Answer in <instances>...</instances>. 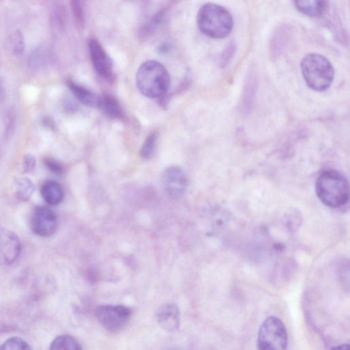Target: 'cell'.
Returning a JSON list of instances; mask_svg holds the SVG:
<instances>
[{
    "instance_id": "cell-13",
    "label": "cell",
    "mask_w": 350,
    "mask_h": 350,
    "mask_svg": "<svg viewBox=\"0 0 350 350\" xmlns=\"http://www.w3.org/2000/svg\"><path fill=\"white\" fill-rule=\"evenodd\" d=\"M43 199L50 205L59 204L64 200V190L62 186L55 180H46L41 187Z\"/></svg>"
},
{
    "instance_id": "cell-22",
    "label": "cell",
    "mask_w": 350,
    "mask_h": 350,
    "mask_svg": "<svg viewBox=\"0 0 350 350\" xmlns=\"http://www.w3.org/2000/svg\"><path fill=\"white\" fill-rule=\"evenodd\" d=\"M36 166V159L33 156L27 154L24 157L23 161V170L25 173L31 172Z\"/></svg>"
},
{
    "instance_id": "cell-12",
    "label": "cell",
    "mask_w": 350,
    "mask_h": 350,
    "mask_svg": "<svg viewBox=\"0 0 350 350\" xmlns=\"http://www.w3.org/2000/svg\"><path fill=\"white\" fill-rule=\"evenodd\" d=\"M67 83L73 94L81 103L92 107L100 106L101 97L98 95L72 81H68Z\"/></svg>"
},
{
    "instance_id": "cell-18",
    "label": "cell",
    "mask_w": 350,
    "mask_h": 350,
    "mask_svg": "<svg viewBox=\"0 0 350 350\" xmlns=\"http://www.w3.org/2000/svg\"><path fill=\"white\" fill-rule=\"evenodd\" d=\"M157 135L156 133H150L144 140L142 148L140 150V155L144 159H149L154 149Z\"/></svg>"
},
{
    "instance_id": "cell-6",
    "label": "cell",
    "mask_w": 350,
    "mask_h": 350,
    "mask_svg": "<svg viewBox=\"0 0 350 350\" xmlns=\"http://www.w3.org/2000/svg\"><path fill=\"white\" fill-rule=\"evenodd\" d=\"M94 313L103 327L110 332H117L127 323L132 310L122 305H102L95 309Z\"/></svg>"
},
{
    "instance_id": "cell-4",
    "label": "cell",
    "mask_w": 350,
    "mask_h": 350,
    "mask_svg": "<svg viewBox=\"0 0 350 350\" xmlns=\"http://www.w3.org/2000/svg\"><path fill=\"white\" fill-rule=\"evenodd\" d=\"M301 70L307 85L317 92L327 90L334 81V68L332 63L317 53H308L303 57Z\"/></svg>"
},
{
    "instance_id": "cell-14",
    "label": "cell",
    "mask_w": 350,
    "mask_h": 350,
    "mask_svg": "<svg viewBox=\"0 0 350 350\" xmlns=\"http://www.w3.org/2000/svg\"><path fill=\"white\" fill-rule=\"evenodd\" d=\"M297 10L310 17L321 16L326 6L325 0H294Z\"/></svg>"
},
{
    "instance_id": "cell-2",
    "label": "cell",
    "mask_w": 350,
    "mask_h": 350,
    "mask_svg": "<svg viewBox=\"0 0 350 350\" xmlns=\"http://www.w3.org/2000/svg\"><path fill=\"white\" fill-rule=\"evenodd\" d=\"M315 191L319 199L326 206L339 208L349 200V183L340 172L329 170L323 172L317 178Z\"/></svg>"
},
{
    "instance_id": "cell-24",
    "label": "cell",
    "mask_w": 350,
    "mask_h": 350,
    "mask_svg": "<svg viewBox=\"0 0 350 350\" xmlns=\"http://www.w3.org/2000/svg\"><path fill=\"white\" fill-rule=\"evenodd\" d=\"M80 4L78 0H72V7L75 14L76 17L79 20V22L82 20V14H81V9L80 8Z\"/></svg>"
},
{
    "instance_id": "cell-8",
    "label": "cell",
    "mask_w": 350,
    "mask_h": 350,
    "mask_svg": "<svg viewBox=\"0 0 350 350\" xmlns=\"http://www.w3.org/2000/svg\"><path fill=\"white\" fill-rule=\"evenodd\" d=\"M21 252V243L13 232L0 228V262L5 265L14 263Z\"/></svg>"
},
{
    "instance_id": "cell-17",
    "label": "cell",
    "mask_w": 350,
    "mask_h": 350,
    "mask_svg": "<svg viewBox=\"0 0 350 350\" xmlns=\"http://www.w3.org/2000/svg\"><path fill=\"white\" fill-rule=\"evenodd\" d=\"M103 111L109 117L118 118L122 116V112L118 101L109 95L101 97L100 106Z\"/></svg>"
},
{
    "instance_id": "cell-19",
    "label": "cell",
    "mask_w": 350,
    "mask_h": 350,
    "mask_svg": "<svg viewBox=\"0 0 350 350\" xmlns=\"http://www.w3.org/2000/svg\"><path fill=\"white\" fill-rule=\"evenodd\" d=\"M31 347L29 345L18 337H12L8 339L5 342H4L2 345L0 347V349H20V350H27L30 349Z\"/></svg>"
},
{
    "instance_id": "cell-23",
    "label": "cell",
    "mask_w": 350,
    "mask_h": 350,
    "mask_svg": "<svg viewBox=\"0 0 350 350\" xmlns=\"http://www.w3.org/2000/svg\"><path fill=\"white\" fill-rule=\"evenodd\" d=\"M234 45L233 44H229L225 51H224L223 54L221 55V63L223 65L226 64L229 59H230L231 57L233 55L234 52Z\"/></svg>"
},
{
    "instance_id": "cell-25",
    "label": "cell",
    "mask_w": 350,
    "mask_h": 350,
    "mask_svg": "<svg viewBox=\"0 0 350 350\" xmlns=\"http://www.w3.org/2000/svg\"><path fill=\"white\" fill-rule=\"evenodd\" d=\"M348 348H349L348 344H343V345H340V346H338V347H334L332 349H347Z\"/></svg>"
},
{
    "instance_id": "cell-20",
    "label": "cell",
    "mask_w": 350,
    "mask_h": 350,
    "mask_svg": "<svg viewBox=\"0 0 350 350\" xmlns=\"http://www.w3.org/2000/svg\"><path fill=\"white\" fill-rule=\"evenodd\" d=\"M11 45L15 55L23 53L25 49V42L21 33L16 31L12 35Z\"/></svg>"
},
{
    "instance_id": "cell-16",
    "label": "cell",
    "mask_w": 350,
    "mask_h": 350,
    "mask_svg": "<svg viewBox=\"0 0 350 350\" xmlns=\"http://www.w3.org/2000/svg\"><path fill=\"white\" fill-rule=\"evenodd\" d=\"M80 344L71 336L62 335L55 338L51 344L50 349H81Z\"/></svg>"
},
{
    "instance_id": "cell-26",
    "label": "cell",
    "mask_w": 350,
    "mask_h": 350,
    "mask_svg": "<svg viewBox=\"0 0 350 350\" xmlns=\"http://www.w3.org/2000/svg\"><path fill=\"white\" fill-rule=\"evenodd\" d=\"M3 96V90H2L1 85L0 83V100H1Z\"/></svg>"
},
{
    "instance_id": "cell-9",
    "label": "cell",
    "mask_w": 350,
    "mask_h": 350,
    "mask_svg": "<svg viewBox=\"0 0 350 350\" xmlns=\"http://www.w3.org/2000/svg\"><path fill=\"white\" fill-rule=\"evenodd\" d=\"M162 181L166 193L172 198L180 197L187 187V177L178 166H170L162 174Z\"/></svg>"
},
{
    "instance_id": "cell-21",
    "label": "cell",
    "mask_w": 350,
    "mask_h": 350,
    "mask_svg": "<svg viewBox=\"0 0 350 350\" xmlns=\"http://www.w3.org/2000/svg\"><path fill=\"white\" fill-rule=\"evenodd\" d=\"M44 163L49 170L56 174H61L64 172L63 165L52 158H46L44 159Z\"/></svg>"
},
{
    "instance_id": "cell-7",
    "label": "cell",
    "mask_w": 350,
    "mask_h": 350,
    "mask_svg": "<svg viewBox=\"0 0 350 350\" xmlns=\"http://www.w3.org/2000/svg\"><path fill=\"white\" fill-rule=\"evenodd\" d=\"M30 226L36 234L42 237H51L57 229V215L48 206H36L31 215Z\"/></svg>"
},
{
    "instance_id": "cell-11",
    "label": "cell",
    "mask_w": 350,
    "mask_h": 350,
    "mask_svg": "<svg viewBox=\"0 0 350 350\" xmlns=\"http://www.w3.org/2000/svg\"><path fill=\"white\" fill-rule=\"evenodd\" d=\"M156 319L159 325L166 331L176 330L180 324V310L172 303L162 305L157 310Z\"/></svg>"
},
{
    "instance_id": "cell-3",
    "label": "cell",
    "mask_w": 350,
    "mask_h": 350,
    "mask_svg": "<svg viewBox=\"0 0 350 350\" xmlns=\"http://www.w3.org/2000/svg\"><path fill=\"white\" fill-rule=\"evenodd\" d=\"M136 83L143 95L154 98L167 92L170 84V77L161 63L149 60L144 62L137 69Z\"/></svg>"
},
{
    "instance_id": "cell-10",
    "label": "cell",
    "mask_w": 350,
    "mask_h": 350,
    "mask_svg": "<svg viewBox=\"0 0 350 350\" xmlns=\"http://www.w3.org/2000/svg\"><path fill=\"white\" fill-rule=\"evenodd\" d=\"M90 58L96 71L104 78L112 75V62L100 43L94 38L89 40Z\"/></svg>"
},
{
    "instance_id": "cell-5",
    "label": "cell",
    "mask_w": 350,
    "mask_h": 350,
    "mask_svg": "<svg viewBox=\"0 0 350 350\" xmlns=\"http://www.w3.org/2000/svg\"><path fill=\"white\" fill-rule=\"evenodd\" d=\"M288 336L283 322L277 317H267L261 324L258 334L257 345L261 350L285 349Z\"/></svg>"
},
{
    "instance_id": "cell-1",
    "label": "cell",
    "mask_w": 350,
    "mask_h": 350,
    "mask_svg": "<svg viewBox=\"0 0 350 350\" xmlns=\"http://www.w3.org/2000/svg\"><path fill=\"white\" fill-rule=\"evenodd\" d=\"M196 19L200 31L214 39L228 36L234 25L230 12L224 7L213 3L202 5L198 12Z\"/></svg>"
},
{
    "instance_id": "cell-15",
    "label": "cell",
    "mask_w": 350,
    "mask_h": 350,
    "mask_svg": "<svg viewBox=\"0 0 350 350\" xmlns=\"http://www.w3.org/2000/svg\"><path fill=\"white\" fill-rule=\"evenodd\" d=\"M16 196L21 201L28 200L33 193L35 186L33 183L27 177L17 178L16 181Z\"/></svg>"
}]
</instances>
